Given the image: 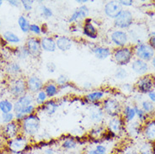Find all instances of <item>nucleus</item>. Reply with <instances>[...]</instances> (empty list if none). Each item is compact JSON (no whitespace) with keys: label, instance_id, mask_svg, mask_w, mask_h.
Instances as JSON below:
<instances>
[{"label":"nucleus","instance_id":"f257e3e1","mask_svg":"<svg viewBox=\"0 0 155 154\" xmlns=\"http://www.w3.org/2000/svg\"><path fill=\"white\" fill-rule=\"evenodd\" d=\"M21 134L29 139L35 138L39 134L41 129V119L39 116L35 113L28 116L20 122Z\"/></svg>","mask_w":155,"mask_h":154},{"label":"nucleus","instance_id":"f03ea898","mask_svg":"<svg viewBox=\"0 0 155 154\" xmlns=\"http://www.w3.org/2000/svg\"><path fill=\"white\" fill-rule=\"evenodd\" d=\"M31 148V139L20 134L6 143V150L12 154H20L30 152Z\"/></svg>","mask_w":155,"mask_h":154},{"label":"nucleus","instance_id":"7ed1b4c3","mask_svg":"<svg viewBox=\"0 0 155 154\" xmlns=\"http://www.w3.org/2000/svg\"><path fill=\"white\" fill-rule=\"evenodd\" d=\"M133 57H134L133 47L129 46L115 48L112 51V55H111L113 61L119 67H124L131 63L132 62Z\"/></svg>","mask_w":155,"mask_h":154},{"label":"nucleus","instance_id":"20e7f679","mask_svg":"<svg viewBox=\"0 0 155 154\" xmlns=\"http://www.w3.org/2000/svg\"><path fill=\"white\" fill-rule=\"evenodd\" d=\"M101 107L105 112V116L110 118L120 116L122 112V105L119 100L114 97H106L101 103Z\"/></svg>","mask_w":155,"mask_h":154},{"label":"nucleus","instance_id":"39448f33","mask_svg":"<svg viewBox=\"0 0 155 154\" xmlns=\"http://www.w3.org/2000/svg\"><path fill=\"white\" fill-rule=\"evenodd\" d=\"M8 91L9 94L14 99L17 100L19 97L23 96L27 93V88H26V80L21 77L10 78L8 81Z\"/></svg>","mask_w":155,"mask_h":154},{"label":"nucleus","instance_id":"423d86ee","mask_svg":"<svg viewBox=\"0 0 155 154\" xmlns=\"http://www.w3.org/2000/svg\"><path fill=\"white\" fill-rule=\"evenodd\" d=\"M126 122L121 116L110 118L106 123V131L110 135L116 137L120 136L126 131Z\"/></svg>","mask_w":155,"mask_h":154},{"label":"nucleus","instance_id":"0eeeda50","mask_svg":"<svg viewBox=\"0 0 155 154\" xmlns=\"http://www.w3.org/2000/svg\"><path fill=\"white\" fill-rule=\"evenodd\" d=\"M155 88V77L153 74H146L137 79L134 89L142 94H147Z\"/></svg>","mask_w":155,"mask_h":154},{"label":"nucleus","instance_id":"6e6552de","mask_svg":"<svg viewBox=\"0 0 155 154\" xmlns=\"http://www.w3.org/2000/svg\"><path fill=\"white\" fill-rule=\"evenodd\" d=\"M134 56L144 62H150L154 57V50L147 43L139 42L133 47Z\"/></svg>","mask_w":155,"mask_h":154},{"label":"nucleus","instance_id":"1a4fd4ad","mask_svg":"<svg viewBox=\"0 0 155 154\" xmlns=\"http://www.w3.org/2000/svg\"><path fill=\"white\" fill-rule=\"evenodd\" d=\"M133 15L128 9H122L116 19H114V26L117 30L129 29L133 24Z\"/></svg>","mask_w":155,"mask_h":154},{"label":"nucleus","instance_id":"9d476101","mask_svg":"<svg viewBox=\"0 0 155 154\" xmlns=\"http://www.w3.org/2000/svg\"><path fill=\"white\" fill-rule=\"evenodd\" d=\"M109 37L110 42L114 46H116V48L127 46L129 42V35L127 32L122 30H114L110 32Z\"/></svg>","mask_w":155,"mask_h":154},{"label":"nucleus","instance_id":"9b49d317","mask_svg":"<svg viewBox=\"0 0 155 154\" xmlns=\"http://www.w3.org/2000/svg\"><path fill=\"white\" fill-rule=\"evenodd\" d=\"M1 132L6 141L11 140L21 134L20 123L14 120L10 123L5 124L1 129Z\"/></svg>","mask_w":155,"mask_h":154},{"label":"nucleus","instance_id":"f8f14e48","mask_svg":"<svg viewBox=\"0 0 155 154\" xmlns=\"http://www.w3.org/2000/svg\"><path fill=\"white\" fill-rule=\"evenodd\" d=\"M89 117L91 122L94 125L103 124L105 118V114L101 104H92L89 106Z\"/></svg>","mask_w":155,"mask_h":154},{"label":"nucleus","instance_id":"ddd939ff","mask_svg":"<svg viewBox=\"0 0 155 154\" xmlns=\"http://www.w3.org/2000/svg\"><path fill=\"white\" fill-rule=\"evenodd\" d=\"M25 46H26V48L31 53V57L34 58H38L41 56L42 53V49L41 46V41L40 37L36 36H29L25 41Z\"/></svg>","mask_w":155,"mask_h":154},{"label":"nucleus","instance_id":"4468645a","mask_svg":"<svg viewBox=\"0 0 155 154\" xmlns=\"http://www.w3.org/2000/svg\"><path fill=\"white\" fill-rule=\"evenodd\" d=\"M82 33L85 37L91 40H96L99 37V30L94 23L91 18H87L84 20Z\"/></svg>","mask_w":155,"mask_h":154},{"label":"nucleus","instance_id":"2eb2a0df","mask_svg":"<svg viewBox=\"0 0 155 154\" xmlns=\"http://www.w3.org/2000/svg\"><path fill=\"white\" fill-rule=\"evenodd\" d=\"M26 80V88L27 92L32 94H35L36 93L43 90L45 83L41 77L37 75H31L25 79Z\"/></svg>","mask_w":155,"mask_h":154},{"label":"nucleus","instance_id":"dca6fc26","mask_svg":"<svg viewBox=\"0 0 155 154\" xmlns=\"http://www.w3.org/2000/svg\"><path fill=\"white\" fill-rule=\"evenodd\" d=\"M35 104V100H34V94L26 93L24 94L23 96L19 97L14 102V113H19L22 110L28 107L29 105Z\"/></svg>","mask_w":155,"mask_h":154},{"label":"nucleus","instance_id":"f3484780","mask_svg":"<svg viewBox=\"0 0 155 154\" xmlns=\"http://www.w3.org/2000/svg\"><path fill=\"white\" fill-rule=\"evenodd\" d=\"M105 94H106V91L104 89H92L84 95V100L89 104H101L106 98Z\"/></svg>","mask_w":155,"mask_h":154},{"label":"nucleus","instance_id":"a211bd4d","mask_svg":"<svg viewBox=\"0 0 155 154\" xmlns=\"http://www.w3.org/2000/svg\"><path fill=\"white\" fill-rule=\"evenodd\" d=\"M90 52L97 58L98 60H106L112 55V50L106 46L103 45H94L90 48Z\"/></svg>","mask_w":155,"mask_h":154},{"label":"nucleus","instance_id":"6ab92c4d","mask_svg":"<svg viewBox=\"0 0 155 154\" xmlns=\"http://www.w3.org/2000/svg\"><path fill=\"white\" fill-rule=\"evenodd\" d=\"M4 71L5 74L10 78L21 77L23 73L21 66L16 61H9L6 62L4 67Z\"/></svg>","mask_w":155,"mask_h":154},{"label":"nucleus","instance_id":"aec40b11","mask_svg":"<svg viewBox=\"0 0 155 154\" xmlns=\"http://www.w3.org/2000/svg\"><path fill=\"white\" fill-rule=\"evenodd\" d=\"M89 15V8L87 5H80L78 8H77L74 10L72 15L69 16L68 19V23L70 24H76L79 20L87 19L88 16Z\"/></svg>","mask_w":155,"mask_h":154},{"label":"nucleus","instance_id":"412c9836","mask_svg":"<svg viewBox=\"0 0 155 154\" xmlns=\"http://www.w3.org/2000/svg\"><path fill=\"white\" fill-rule=\"evenodd\" d=\"M79 141L78 139L75 138L74 136H64L61 139L59 143V146L62 149V152H70L77 150L79 146Z\"/></svg>","mask_w":155,"mask_h":154},{"label":"nucleus","instance_id":"4be33fe9","mask_svg":"<svg viewBox=\"0 0 155 154\" xmlns=\"http://www.w3.org/2000/svg\"><path fill=\"white\" fill-rule=\"evenodd\" d=\"M123 8L120 6L118 1H108L104 6V14L110 19H115Z\"/></svg>","mask_w":155,"mask_h":154},{"label":"nucleus","instance_id":"5701e85b","mask_svg":"<svg viewBox=\"0 0 155 154\" xmlns=\"http://www.w3.org/2000/svg\"><path fill=\"white\" fill-rule=\"evenodd\" d=\"M142 132L144 138L147 142L151 143H155V120H150L145 121L143 126Z\"/></svg>","mask_w":155,"mask_h":154},{"label":"nucleus","instance_id":"b1692460","mask_svg":"<svg viewBox=\"0 0 155 154\" xmlns=\"http://www.w3.org/2000/svg\"><path fill=\"white\" fill-rule=\"evenodd\" d=\"M57 49L62 52H67L70 51L74 46L73 39L67 35H60L56 37Z\"/></svg>","mask_w":155,"mask_h":154},{"label":"nucleus","instance_id":"393cba45","mask_svg":"<svg viewBox=\"0 0 155 154\" xmlns=\"http://www.w3.org/2000/svg\"><path fill=\"white\" fill-rule=\"evenodd\" d=\"M41 46L43 51L52 53L57 51V44H56V38L54 36L51 35H43L40 38Z\"/></svg>","mask_w":155,"mask_h":154},{"label":"nucleus","instance_id":"a878e982","mask_svg":"<svg viewBox=\"0 0 155 154\" xmlns=\"http://www.w3.org/2000/svg\"><path fill=\"white\" fill-rule=\"evenodd\" d=\"M131 67L133 73L139 75V76H143L147 74V72L149 70V65L147 62H144L143 60H140L136 58L134 60H132Z\"/></svg>","mask_w":155,"mask_h":154},{"label":"nucleus","instance_id":"bb28decb","mask_svg":"<svg viewBox=\"0 0 155 154\" xmlns=\"http://www.w3.org/2000/svg\"><path fill=\"white\" fill-rule=\"evenodd\" d=\"M59 106H60L59 102L55 99H51V100H47L42 106L37 107V110H41L48 116H52L58 112ZM37 110H36V111H37Z\"/></svg>","mask_w":155,"mask_h":154},{"label":"nucleus","instance_id":"cd10ccee","mask_svg":"<svg viewBox=\"0 0 155 154\" xmlns=\"http://www.w3.org/2000/svg\"><path fill=\"white\" fill-rule=\"evenodd\" d=\"M43 90L47 93L49 100L55 99L60 93V89L57 85L56 82L54 81H48L47 83H46L44 85Z\"/></svg>","mask_w":155,"mask_h":154},{"label":"nucleus","instance_id":"c85d7f7f","mask_svg":"<svg viewBox=\"0 0 155 154\" xmlns=\"http://www.w3.org/2000/svg\"><path fill=\"white\" fill-rule=\"evenodd\" d=\"M105 133H106V127L103 124H98V125H94L90 129L89 135L92 139L99 140L105 137Z\"/></svg>","mask_w":155,"mask_h":154},{"label":"nucleus","instance_id":"c756f323","mask_svg":"<svg viewBox=\"0 0 155 154\" xmlns=\"http://www.w3.org/2000/svg\"><path fill=\"white\" fill-rule=\"evenodd\" d=\"M2 38L5 42L10 45H18L21 42V39L19 35L10 31H4L2 34Z\"/></svg>","mask_w":155,"mask_h":154},{"label":"nucleus","instance_id":"7c9ffc66","mask_svg":"<svg viewBox=\"0 0 155 154\" xmlns=\"http://www.w3.org/2000/svg\"><path fill=\"white\" fill-rule=\"evenodd\" d=\"M121 114H122V118L125 120V122H127V123L132 122L136 118V111L134 106L126 105L122 109Z\"/></svg>","mask_w":155,"mask_h":154},{"label":"nucleus","instance_id":"2f4dec72","mask_svg":"<svg viewBox=\"0 0 155 154\" xmlns=\"http://www.w3.org/2000/svg\"><path fill=\"white\" fill-rule=\"evenodd\" d=\"M55 82H56L57 85L59 87L60 90L74 87V84L72 82H70L69 77H68L66 74H60Z\"/></svg>","mask_w":155,"mask_h":154},{"label":"nucleus","instance_id":"473e14b6","mask_svg":"<svg viewBox=\"0 0 155 154\" xmlns=\"http://www.w3.org/2000/svg\"><path fill=\"white\" fill-rule=\"evenodd\" d=\"M86 154H108V147L105 143H98L86 151Z\"/></svg>","mask_w":155,"mask_h":154},{"label":"nucleus","instance_id":"72a5a7b5","mask_svg":"<svg viewBox=\"0 0 155 154\" xmlns=\"http://www.w3.org/2000/svg\"><path fill=\"white\" fill-rule=\"evenodd\" d=\"M13 55L19 60H26L27 58L31 57V53L25 46H17L15 49L13 51Z\"/></svg>","mask_w":155,"mask_h":154},{"label":"nucleus","instance_id":"f704fd0d","mask_svg":"<svg viewBox=\"0 0 155 154\" xmlns=\"http://www.w3.org/2000/svg\"><path fill=\"white\" fill-rule=\"evenodd\" d=\"M17 24L19 26V30L22 31L25 34L30 33V27H31V23L29 21V19L26 18V16L21 15L18 17L17 19Z\"/></svg>","mask_w":155,"mask_h":154},{"label":"nucleus","instance_id":"c9c22d12","mask_svg":"<svg viewBox=\"0 0 155 154\" xmlns=\"http://www.w3.org/2000/svg\"><path fill=\"white\" fill-rule=\"evenodd\" d=\"M127 129L126 131H127V133L131 136H137V135H139L140 132H142V129H143V126H140L139 122L137 121H132L128 123Z\"/></svg>","mask_w":155,"mask_h":154},{"label":"nucleus","instance_id":"e433bc0d","mask_svg":"<svg viewBox=\"0 0 155 154\" xmlns=\"http://www.w3.org/2000/svg\"><path fill=\"white\" fill-rule=\"evenodd\" d=\"M0 111L2 114L14 112V103L8 99L0 100Z\"/></svg>","mask_w":155,"mask_h":154},{"label":"nucleus","instance_id":"4c0bfd02","mask_svg":"<svg viewBox=\"0 0 155 154\" xmlns=\"http://www.w3.org/2000/svg\"><path fill=\"white\" fill-rule=\"evenodd\" d=\"M34 100H35V104L37 107H41L43 104L49 100L47 97V93H45L44 90H41L40 92L36 93L34 94Z\"/></svg>","mask_w":155,"mask_h":154},{"label":"nucleus","instance_id":"58836bf2","mask_svg":"<svg viewBox=\"0 0 155 154\" xmlns=\"http://www.w3.org/2000/svg\"><path fill=\"white\" fill-rule=\"evenodd\" d=\"M155 147L154 144L151 143H143L139 147L138 153L139 154H154Z\"/></svg>","mask_w":155,"mask_h":154},{"label":"nucleus","instance_id":"ea45409f","mask_svg":"<svg viewBox=\"0 0 155 154\" xmlns=\"http://www.w3.org/2000/svg\"><path fill=\"white\" fill-rule=\"evenodd\" d=\"M114 77H115L116 79L120 80V81L125 80V79L128 77L127 71L123 67H117L116 71H115Z\"/></svg>","mask_w":155,"mask_h":154},{"label":"nucleus","instance_id":"a19ab883","mask_svg":"<svg viewBox=\"0 0 155 154\" xmlns=\"http://www.w3.org/2000/svg\"><path fill=\"white\" fill-rule=\"evenodd\" d=\"M40 11H41V15L45 19H50L53 16V11L52 9L48 7L47 5L41 4L40 7Z\"/></svg>","mask_w":155,"mask_h":154},{"label":"nucleus","instance_id":"79ce46f5","mask_svg":"<svg viewBox=\"0 0 155 154\" xmlns=\"http://www.w3.org/2000/svg\"><path fill=\"white\" fill-rule=\"evenodd\" d=\"M134 109H135V111H136V116L137 117V119L139 120L140 121H142V122H145V121H147V113L144 111L143 110L142 108H139L137 105H134Z\"/></svg>","mask_w":155,"mask_h":154},{"label":"nucleus","instance_id":"37998d69","mask_svg":"<svg viewBox=\"0 0 155 154\" xmlns=\"http://www.w3.org/2000/svg\"><path fill=\"white\" fill-rule=\"evenodd\" d=\"M141 108L143 109L147 114H149V113H152L154 110V104L152 103L151 101L143 100L141 103Z\"/></svg>","mask_w":155,"mask_h":154},{"label":"nucleus","instance_id":"c03bdc74","mask_svg":"<svg viewBox=\"0 0 155 154\" xmlns=\"http://www.w3.org/2000/svg\"><path fill=\"white\" fill-rule=\"evenodd\" d=\"M30 32L33 35V36L39 37L41 35H42V31H41V26L39 25L38 24H31V27H30Z\"/></svg>","mask_w":155,"mask_h":154},{"label":"nucleus","instance_id":"a18cd8bd","mask_svg":"<svg viewBox=\"0 0 155 154\" xmlns=\"http://www.w3.org/2000/svg\"><path fill=\"white\" fill-rule=\"evenodd\" d=\"M1 120H2V122H3L4 125L10 123L12 121L15 120V113H14V112H11V113H7V114H2V116H1Z\"/></svg>","mask_w":155,"mask_h":154},{"label":"nucleus","instance_id":"49530a36","mask_svg":"<svg viewBox=\"0 0 155 154\" xmlns=\"http://www.w3.org/2000/svg\"><path fill=\"white\" fill-rule=\"evenodd\" d=\"M21 6L25 12H31L33 9V5L35 1L33 0H21Z\"/></svg>","mask_w":155,"mask_h":154},{"label":"nucleus","instance_id":"de8ad7c7","mask_svg":"<svg viewBox=\"0 0 155 154\" xmlns=\"http://www.w3.org/2000/svg\"><path fill=\"white\" fill-rule=\"evenodd\" d=\"M46 68L49 73H54L57 71V65L53 62H48L46 64Z\"/></svg>","mask_w":155,"mask_h":154},{"label":"nucleus","instance_id":"09e8293b","mask_svg":"<svg viewBox=\"0 0 155 154\" xmlns=\"http://www.w3.org/2000/svg\"><path fill=\"white\" fill-rule=\"evenodd\" d=\"M149 46L154 50L155 51V31H152L149 35V39H148V43Z\"/></svg>","mask_w":155,"mask_h":154},{"label":"nucleus","instance_id":"8fccbe9b","mask_svg":"<svg viewBox=\"0 0 155 154\" xmlns=\"http://www.w3.org/2000/svg\"><path fill=\"white\" fill-rule=\"evenodd\" d=\"M133 88L134 87L132 86L130 84H121V86H120V90L122 92L125 93H131L132 91Z\"/></svg>","mask_w":155,"mask_h":154},{"label":"nucleus","instance_id":"3c124183","mask_svg":"<svg viewBox=\"0 0 155 154\" xmlns=\"http://www.w3.org/2000/svg\"><path fill=\"white\" fill-rule=\"evenodd\" d=\"M118 3L121 7H130L133 4V1L132 0H119Z\"/></svg>","mask_w":155,"mask_h":154},{"label":"nucleus","instance_id":"603ef678","mask_svg":"<svg viewBox=\"0 0 155 154\" xmlns=\"http://www.w3.org/2000/svg\"><path fill=\"white\" fill-rule=\"evenodd\" d=\"M6 143H7V141L5 140L2 132L0 131V151L3 149H6Z\"/></svg>","mask_w":155,"mask_h":154},{"label":"nucleus","instance_id":"864d4df0","mask_svg":"<svg viewBox=\"0 0 155 154\" xmlns=\"http://www.w3.org/2000/svg\"><path fill=\"white\" fill-rule=\"evenodd\" d=\"M8 3L11 7H14V8H19L21 5V2L19 0H8Z\"/></svg>","mask_w":155,"mask_h":154},{"label":"nucleus","instance_id":"5fc2aeb1","mask_svg":"<svg viewBox=\"0 0 155 154\" xmlns=\"http://www.w3.org/2000/svg\"><path fill=\"white\" fill-rule=\"evenodd\" d=\"M42 154H57V151L55 150L54 148L48 146V147H46L43 149Z\"/></svg>","mask_w":155,"mask_h":154},{"label":"nucleus","instance_id":"6e6d98bb","mask_svg":"<svg viewBox=\"0 0 155 154\" xmlns=\"http://www.w3.org/2000/svg\"><path fill=\"white\" fill-rule=\"evenodd\" d=\"M83 88L86 90H89L90 91V89L93 88V84H92V83H90V82H84V84H83Z\"/></svg>","mask_w":155,"mask_h":154},{"label":"nucleus","instance_id":"4d7b16f0","mask_svg":"<svg viewBox=\"0 0 155 154\" xmlns=\"http://www.w3.org/2000/svg\"><path fill=\"white\" fill-rule=\"evenodd\" d=\"M148 98H149V101H151L152 103H155V91L154 90H152L151 92H149L147 93Z\"/></svg>","mask_w":155,"mask_h":154},{"label":"nucleus","instance_id":"13d9d810","mask_svg":"<svg viewBox=\"0 0 155 154\" xmlns=\"http://www.w3.org/2000/svg\"><path fill=\"white\" fill-rule=\"evenodd\" d=\"M124 154H139L134 149H130V150L126 151Z\"/></svg>","mask_w":155,"mask_h":154},{"label":"nucleus","instance_id":"bf43d9fd","mask_svg":"<svg viewBox=\"0 0 155 154\" xmlns=\"http://www.w3.org/2000/svg\"><path fill=\"white\" fill-rule=\"evenodd\" d=\"M89 0H76V3H78L80 5H85L86 3H88Z\"/></svg>","mask_w":155,"mask_h":154},{"label":"nucleus","instance_id":"052dcab7","mask_svg":"<svg viewBox=\"0 0 155 154\" xmlns=\"http://www.w3.org/2000/svg\"><path fill=\"white\" fill-rule=\"evenodd\" d=\"M151 64L152 66H153V67L155 69V55H154V57H153V59L151 60Z\"/></svg>","mask_w":155,"mask_h":154},{"label":"nucleus","instance_id":"680f3d73","mask_svg":"<svg viewBox=\"0 0 155 154\" xmlns=\"http://www.w3.org/2000/svg\"><path fill=\"white\" fill-rule=\"evenodd\" d=\"M2 67H3V65H2V60H1V58H0V71L2 69Z\"/></svg>","mask_w":155,"mask_h":154},{"label":"nucleus","instance_id":"e2e57ef3","mask_svg":"<svg viewBox=\"0 0 155 154\" xmlns=\"http://www.w3.org/2000/svg\"><path fill=\"white\" fill-rule=\"evenodd\" d=\"M3 4H4V1H3V0H0V8L2 7Z\"/></svg>","mask_w":155,"mask_h":154},{"label":"nucleus","instance_id":"0e129e2a","mask_svg":"<svg viewBox=\"0 0 155 154\" xmlns=\"http://www.w3.org/2000/svg\"><path fill=\"white\" fill-rule=\"evenodd\" d=\"M20 154H31V152H23V153H20Z\"/></svg>","mask_w":155,"mask_h":154},{"label":"nucleus","instance_id":"69168bd1","mask_svg":"<svg viewBox=\"0 0 155 154\" xmlns=\"http://www.w3.org/2000/svg\"><path fill=\"white\" fill-rule=\"evenodd\" d=\"M2 27V19H1V17H0V29Z\"/></svg>","mask_w":155,"mask_h":154},{"label":"nucleus","instance_id":"338daca9","mask_svg":"<svg viewBox=\"0 0 155 154\" xmlns=\"http://www.w3.org/2000/svg\"><path fill=\"white\" fill-rule=\"evenodd\" d=\"M114 154H116V153H114Z\"/></svg>","mask_w":155,"mask_h":154}]
</instances>
